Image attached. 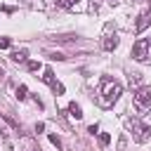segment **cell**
<instances>
[{
	"label": "cell",
	"instance_id": "1",
	"mask_svg": "<svg viewBox=\"0 0 151 151\" xmlns=\"http://www.w3.org/2000/svg\"><path fill=\"white\" fill-rule=\"evenodd\" d=\"M120 94H123V85L118 80L104 76L101 83H99V101H101V106H111L113 101H118Z\"/></svg>",
	"mask_w": 151,
	"mask_h": 151
},
{
	"label": "cell",
	"instance_id": "2",
	"mask_svg": "<svg viewBox=\"0 0 151 151\" xmlns=\"http://www.w3.org/2000/svg\"><path fill=\"white\" fill-rule=\"evenodd\" d=\"M134 106H137V111H149L151 109V85H144L134 92Z\"/></svg>",
	"mask_w": 151,
	"mask_h": 151
},
{
	"label": "cell",
	"instance_id": "3",
	"mask_svg": "<svg viewBox=\"0 0 151 151\" xmlns=\"http://www.w3.org/2000/svg\"><path fill=\"white\" fill-rule=\"evenodd\" d=\"M130 130H132V139H134V142H139V144H142V142H146V139H149V132H151V130H149V125H146V123H142V120H130Z\"/></svg>",
	"mask_w": 151,
	"mask_h": 151
},
{
	"label": "cell",
	"instance_id": "4",
	"mask_svg": "<svg viewBox=\"0 0 151 151\" xmlns=\"http://www.w3.org/2000/svg\"><path fill=\"white\" fill-rule=\"evenodd\" d=\"M132 57H134L137 61H146V59H149V42H146L144 38H139V40L132 45Z\"/></svg>",
	"mask_w": 151,
	"mask_h": 151
},
{
	"label": "cell",
	"instance_id": "5",
	"mask_svg": "<svg viewBox=\"0 0 151 151\" xmlns=\"http://www.w3.org/2000/svg\"><path fill=\"white\" fill-rule=\"evenodd\" d=\"M149 26H151V9H149V12H142V14L137 17V26H134V31L142 33V31H146Z\"/></svg>",
	"mask_w": 151,
	"mask_h": 151
},
{
	"label": "cell",
	"instance_id": "6",
	"mask_svg": "<svg viewBox=\"0 0 151 151\" xmlns=\"http://www.w3.org/2000/svg\"><path fill=\"white\" fill-rule=\"evenodd\" d=\"M101 47H104L106 52L116 50V47H118V35H116V33H113V35H106V38H104V42H101Z\"/></svg>",
	"mask_w": 151,
	"mask_h": 151
},
{
	"label": "cell",
	"instance_id": "7",
	"mask_svg": "<svg viewBox=\"0 0 151 151\" xmlns=\"http://www.w3.org/2000/svg\"><path fill=\"white\" fill-rule=\"evenodd\" d=\"M68 113H71L76 120H78V118H83V109H80L76 101H71V104H68Z\"/></svg>",
	"mask_w": 151,
	"mask_h": 151
},
{
	"label": "cell",
	"instance_id": "8",
	"mask_svg": "<svg viewBox=\"0 0 151 151\" xmlns=\"http://www.w3.org/2000/svg\"><path fill=\"white\" fill-rule=\"evenodd\" d=\"M42 80H45L50 87H54V85H57V80H54V73H52L50 68H45V73H42Z\"/></svg>",
	"mask_w": 151,
	"mask_h": 151
},
{
	"label": "cell",
	"instance_id": "9",
	"mask_svg": "<svg viewBox=\"0 0 151 151\" xmlns=\"http://www.w3.org/2000/svg\"><path fill=\"white\" fill-rule=\"evenodd\" d=\"M12 61H17V64L26 61V50H17V52H12Z\"/></svg>",
	"mask_w": 151,
	"mask_h": 151
},
{
	"label": "cell",
	"instance_id": "10",
	"mask_svg": "<svg viewBox=\"0 0 151 151\" xmlns=\"http://www.w3.org/2000/svg\"><path fill=\"white\" fill-rule=\"evenodd\" d=\"M26 94H28L26 85H19V87H17V97H19V99H26Z\"/></svg>",
	"mask_w": 151,
	"mask_h": 151
},
{
	"label": "cell",
	"instance_id": "11",
	"mask_svg": "<svg viewBox=\"0 0 151 151\" xmlns=\"http://www.w3.org/2000/svg\"><path fill=\"white\" fill-rule=\"evenodd\" d=\"M76 2H78V0H57V5H59V7H66V9H68V7H73Z\"/></svg>",
	"mask_w": 151,
	"mask_h": 151
},
{
	"label": "cell",
	"instance_id": "12",
	"mask_svg": "<svg viewBox=\"0 0 151 151\" xmlns=\"http://www.w3.org/2000/svg\"><path fill=\"white\" fill-rule=\"evenodd\" d=\"M50 142H52V144H54L57 149H61V139H59L57 134H50Z\"/></svg>",
	"mask_w": 151,
	"mask_h": 151
},
{
	"label": "cell",
	"instance_id": "13",
	"mask_svg": "<svg viewBox=\"0 0 151 151\" xmlns=\"http://www.w3.org/2000/svg\"><path fill=\"white\" fill-rule=\"evenodd\" d=\"M52 90H54V94H57V97H59V94H64V85H61V83H57Z\"/></svg>",
	"mask_w": 151,
	"mask_h": 151
},
{
	"label": "cell",
	"instance_id": "14",
	"mask_svg": "<svg viewBox=\"0 0 151 151\" xmlns=\"http://www.w3.org/2000/svg\"><path fill=\"white\" fill-rule=\"evenodd\" d=\"M99 142H101V144H104V146H106V144H109V142H111V137H109V134H106V132H101V134H99Z\"/></svg>",
	"mask_w": 151,
	"mask_h": 151
},
{
	"label": "cell",
	"instance_id": "15",
	"mask_svg": "<svg viewBox=\"0 0 151 151\" xmlns=\"http://www.w3.org/2000/svg\"><path fill=\"white\" fill-rule=\"evenodd\" d=\"M139 78H142L139 73H132V76H130V85H137V83H139Z\"/></svg>",
	"mask_w": 151,
	"mask_h": 151
},
{
	"label": "cell",
	"instance_id": "16",
	"mask_svg": "<svg viewBox=\"0 0 151 151\" xmlns=\"http://www.w3.org/2000/svg\"><path fill=\"white\" fill-rule=\"evenodd\" d=\"M9 47V38H0V50H7Z\"/></svg>",
	"mask_w": 151,
	"mask_h": 151
},
{
	"label": "cell",
	"instance_id": "17",
	"mask_svg": "<svg viewBox=\"0 0 151 151\" xmlns=\"http://www.w3.org/2000/svg\"><path fill=\"white\" fill-rule=\"evenodd\" d=\"M38 68H40L38 61H28V71H38Z\"/></svg>",
	"mask_w": 151,
	"mask_h": 151
},
{
	"label": "cell",
	"instance_id": "18",
	"mask_svg": "<svg viewBox=\"0 0 151 151\" xmlns=\"http://www.w3.org/2000/svg\"><path fill=\"white\" fill-rule=\"evenodd\" d=\"M149 7H151V0H149Z\"/></svg>",
	"mask_w": 151,
	"mask_h": 151
},
{
	"label": "cell",
	"instance_id": "19",
	"mask_svg": "<svg viewBox=\"0 0 151 151\" xmlns=\"http://www.w3.org/2000/svg\"><path fill=\"white\" fill-rule=\"evenodd\" d=\"M149 45H151V42H149Z\"/></svg>",
	"mask_w": 151,
	"mask_h": 151
}]
</instances>
